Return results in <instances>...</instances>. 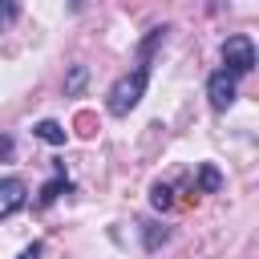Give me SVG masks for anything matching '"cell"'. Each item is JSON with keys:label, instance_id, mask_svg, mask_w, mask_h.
Listing matches in <instances>:
<instances>
[{"label": "cell", "instance_id": "52a82bcc", "mask_svg": "<svg viewBox=\"0 0 259 259\" xmlns=\"http://www.w3.org/2000/svg\"><path fill=\"white\" fill-rule=\"evenodd\" d=\"M219 186H223V174H219L210 162H202V166H198V190H202V194H214Z\"/></svg>", "mask_w": 259, "mask_h": 259}, {"label": "cell", "instance_id": "8fae6325", "mask_svg": "<svg viewBox=\"0 0 259 259\" xmlns=\"http://www.w3.org/2000/svg\"><path fill=\"white\" fill-rule=\"evenodd\" d=\"M16 16H20V4H16V0H0V32H4V28H12V24H16Z\"/></svg>", "mask_w": 259, "mask_h": 259}, {"label": "cell", "instance_id": "5bb4252c", "mask_svg": "<svg viewBox=\"0 0 259 259\" xmlns=\"http://www.w3.org/2000/svg\"><path fill=\"white\" fill-rule=\"evenodd\" d=\"M69 8H73V12H77V8H85V0H69Z\"/></svg>", "mask_w": 259, "mask_h": 259}, {"label": "cell", "instance_id": "7a4b0ae2", "mask_svg": "<svg viewBox=\"0 0 259 259\" xmlns=\"http://www.w3.org/2000/svg\"><path fill=\"white\" fill-rule=\"evenodd\" d=\"M219 57H223V69H227L231 77H243V73L255 69V40H251L247 32H235V36L223 40Z\"/></svg>", "mask_w": 259, "mask_h": 259}, {"label": "cell", "instance_id": "7c38bea8", "mask_svg": "<svg viewBox=\"0 0 259 259\" xmlns=\"http://www.w3.org/2000/svg\"><path fill=\"white\" fill-rule=\"evenodd\" d=\"M40 251H45V247H40V243H28V247H24V251H20V255H16V259H40Z\"/></svg>", "mask_w": 259, "mask_h": 259}, {"label": "cell", "instance_id": "6da1fadb", "mask_svg": "<svg viewBox=\"0 0 259 259\" xmlns=\"http://www.w3.org/2000/svg\"><path fill=\"white\" fill-rule=\"evenodd\" d=\"M146 85H150V69H146V65H138L134 73H121V77L109 85V93H105V109H109L113 117H125V113L138 109V101L146 97Z\"/></svg>", "mask_w": 259, "mask_h": 259}, {"label": "cell", "instance_id": "4fadbf2b", "mask_svg": "<svg viewBox=\"0 0 259 259\" xmlns=\"http://www.w3.org/2000/svg\"><path fill=\"white\" fill-rule=\"evenodd\" d=\"M0 158H12V138H0Z\"/></svg>", "mask_w": 259, "mask_h": 259}, {"label": "cell", "instance_id": "3957f363", "mask_svg": "<svg viewBox=\"0 0 259 259\" xmlns=\"http://www.w3.org/2000/svg\"><path fill=\"white\" fill-rule=\"evenodd\" d=\"M206 97H210V105L223 113V109H231L235 105V97H239V77H231L227 69H219V73H210L206 77Z\"/></svg>", "mask_w": 259, "mask_h": 259}, {"label": "cell", "instance_id": "5b68a950", "mask_svg": "<svg viewBox=\"0 0 259 259\" xmlns=\"http://www.w3.org/2000/svg\"><path fill=\"white\" fill-rule=\"evenodd\" d=\"M65 190H69V178H65V170L57 166V178L40 186V194H36V206H40V210H45V206H53V202H57V198H61Z\"/></svg>", "mask_w": 259, "mask_h": 259}, {"label": "cell", "instance_id": "277c9868", "mask_svg": "<svg viewBox=\"0 0 259 259\" xmlns=\"http://www.w3.org/2000/svg\"><path fill=\"white\" fill-rule=\"evenodd\" d=\"M24 202H28V186L20 178H0V219L16 214Z\"/></svg>", "mask_w": 259, "mask_h": 259}, {"label": "cell", "instance_id": "ba28073f", "mask_svg": "<svg viewBox=\"0 0 259 259\" xmlns=\"http://www.w3.org/2000/svg\"><path fill=\"white\" fill-rule=\"evenodd\" d=\"M150 202H154V210H170L174 206V186L170 182H154L150 186Z\"/></svg>", "mask_w": 259, "mask_h": 259}, {"label": "cell", "instance_id": "30bf717a", "mask_svg": "<svg viewBox=\"0 0 259 259\" xmlns=\"http://www.w3.org/2000/svg\"><path fill=\"white\" fill-rule=\"evenodd\" d=\"M85 81H89V69H85V65H73V69H69V77H65V93H69V97H73V93H81V89H85Z\"/></svg>", "mask_w": 259, "mask_h": 259}, {"label": "cell", "instance_id": "8992f818", "mask_svg": "<svg viewBox=\"0 0 259 259\" xmlns=\"http://www.w3.org/2000/svg\"><path fill=\"white\" fill-rule=\"evenodd\" d=\"M32 134H36L40 142H49V146H65V125H61V121H53V117L36 121V125H32Z\"/></svg>", "mask_w": 259, "mask_h": 259}, {"label": "cell", "instance_id": "9c48e42d", "mask_svg": "<svg viewBox=\"0 0 259 259\" xmlns=\"http://www.w3.org/2000/svg\"><path fill=\"white\" fill-rule=\"evenodd\" d=\"M166 239H170L166 227H158V223H142V243H146V251H158V243H166Z\"/></svg>", "mask_w": 259, "mask_h": 259}]
</instances>
